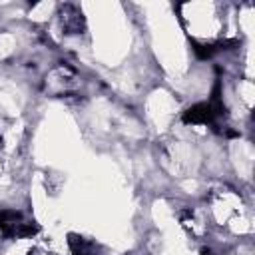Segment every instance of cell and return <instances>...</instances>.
Segmentation results:
<instances>
[{"mask_svg": "<svg viewBox=\"0 0 255 255\" xmlns=\"http://www.w3.org/2000/svg\"><path fill=\"white\" fill-rule=\"evenodd\" d=\"M185 124H193V126H215L217 120H215V114H213V108L209 106V102H199V104H193L189 106L185 112H183V118H181Z\"/></svg>", "mask_w": 255, "mask_h": 255, "instance_id": "obj_1", "label": "cell"}, {"mask_svg": "<svg viewBox=\"0 0 255 255\" xmlns=\"http://www.w3.org/2000/svg\"><path fill=\"white\" fill-rule=\"evenodd\" d=\"M191 50H193V54H195L199 60H209V58H213V54L217 52V46H215V44H207V42L191 40Z\"/></svg>", "mask_w": 255, "mask_h": 255, "instance_id": "obj_2", "label": "cell"}, {"mask_svg": "<svg viewBox=\"0 0 255 255\" xmlns=\"http://www.w3.org/2000/svg\"><path fill=\"white\" fill-rule=\"evenodd\" d=\"M199 255H215V253H213V251H211V249H203V251H201V253H199Z\"/></svg>", "mask_w": 255, "mask_h": 255, "instance_id": "obj_3", "label": "cell"}]
</instances>
